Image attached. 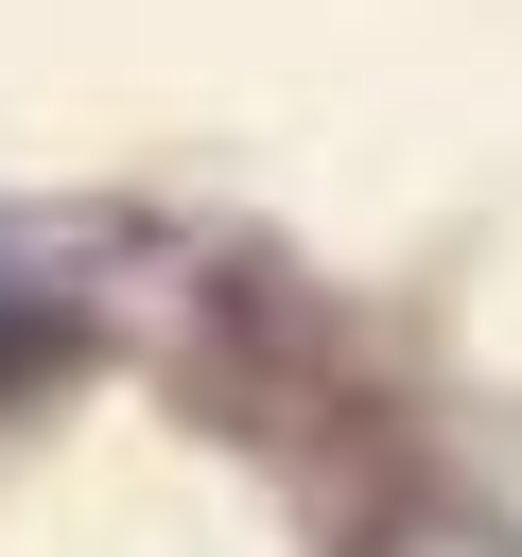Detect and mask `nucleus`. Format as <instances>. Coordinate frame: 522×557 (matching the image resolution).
I'll return each mask as SVG.
<instances>
[{
    "label": "nucleus",
    "instance_id": "obj_1",
    "mask_svg": "<svg viewBox=\"0 0 522 557\" xmlns=\"http://www.w3.org/2000/svg\"><path fill=\"white\" fill-rule=\"evenodd\" d=\"M17 366H52V296H17V278H0V383H17Z\"/></svg>",
    "mask_w": 522,
    "mask_h": 557
}]
</instances>
